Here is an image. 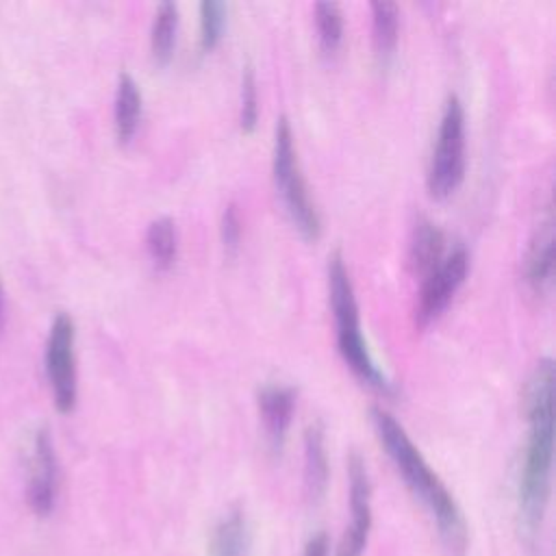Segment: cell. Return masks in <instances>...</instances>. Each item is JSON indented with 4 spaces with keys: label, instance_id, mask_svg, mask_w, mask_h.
Returning <instances> with one entry per match:
<instances>
[{
    "label": "cell",
    "instance_id": "obj_1",
    "mask_svg": "<svg viewBox=\"0 0 556 556\" xmlns=\"http://www.w3.org/2000/svg\"><path fill=\"white\" fill-rule=\"evenodd\" d=\"M554 363L541 358L526 384L528 434L517 480V510L526 534H536L543 523L552 489V456H554Z\"/></svg>",
    "mask_w": 556,
    "mask_h": 556
},
{
    "label": "cell",
    "instance_id": "obj_17",
    "mask_svg": "<svg viewBox=\"0 0 556 556\" xmlns=\"http://www.w3.org/2000/svg\"><path fill=\"white\" fill-rule=\"evenodd\" d=\"M180 13L176 2H161L150 26V50L159 63H165L176 46Z\"/></svg>",
    "mask_w": 556,
    "mask_h": 556
},
{
    "label": "cell",
    "instance_id": "obj_11",
    "mask_svg": "<svg viewBox=\"0 0 556 556\" xmlns=\"http://www.w3.org/2000/svg\"><path fill=\"white\" fill-rule=\"evenodd\" d=\"M298 391L289 384H263L256 393V406L269 441L280 447L295 413Z\"/></svg>",
    "mask_w": 556,
    "mask_h": 556
},
{
    "label": "cell",
    "instance_id": "obj_19",
    "mask_svg": "<svg viewBox=\"0 0 556 556\" xmlns=\"http://www.w3.org/2000/svg\"><path fill=\"white\" fill-rule=\"evenodd\" d=\"M319 46L326 54L337 52L343 41V11L337 2H317L313 9Z\"/></svg>",
    "mask_w": 556,
    "mask_h": 556
},
{
    "label": "cell",
    "instance_id": "obj_16",
    "mask_svg": "<svg viewBox=\"0 0 556 556\" xmlns=\"http://www.w3.org/2000/svg\"><path fill=\"white\" fill-rule=\"evenodd\" d=\"M146 250L152 265L161 271H167L178 256V230L172 217L163 215L148 224L146 230Z\"/></svg>",
    "mask_w": 556,
    "mask_h": 556
},
{
    "label": "cell",
    "instance_id": "obj_5",
    "mask_svg": "<svg viewBox=\"0 0 556 556\" xmlns=\"http://www.w3.org/2000/svg\"><path fill=\"white\" fill-rule=\"evenodd\" d=\"M465 176V109L458 96H447L437 143L430 156L426 185L432 198L443 200L452 195Z\"/></svg>",
    "mask_w": 556,
    "mask_h": 556
},
{
    "label": "cell",
    "instance_id": "obj_7",
    "mask_svg": "<svg viewBox=\"0 0 556 556\" xmlns=\"http://www.w3.org/2000/svg\"><path fill=\"white\" fill-rule=\"evenodd\" d=\"M469 271V252L463 245H456L445 258L421 278L419 300L415 308V324L428 326L434 321L452 302Z\"/></svg>",
    "mask_w": 556,
    "mask_h": 556
},
{
    "label": "cell",
    "instance_id": "obj_10",
    "mask_svg": "<svg viewBox=\"0 0 556 556\" xmlns=\"http://www.w3.org/2000/svg\"><path fill=\"white\" fill-rule=\"evenodd\" d=\"M552 276H554V215H552V202H547L543 217L539 219L526 252L523 280L534 293L543 295L552 287Z\"/></svg>",
    "mask_w": 556,
    "mask_h": 556
},
{
    "label": "cell",
    "instance_id": "obj_2",
    "mask_svg": "<svg viewBox=\"0 0 556 556\" xmlns=\"http://www.w3.org/2000/svg\"><path fill=\"white\" fill-rule=\"evenodd\" d=\"M371 424L374 430L387 450L391 463L395 465L397 473L402 476L404 484L410 489V493L430 510L432 519L439 526V532L452 545L454 549L465 547L467 530L463 513L450 493V489L443 484V480L434 473V469L428 465L419 447L410 441L402 424L384 408L374 406L371 408Z\"/></svg>",
    "mask_w": 556,
    "mask_h": 556
},
{
    "label": "cell",
    "instance_id": "obj_18",
    "mask_svg": "<svg viewBox=\"0 0 556 556\" xmlns=\"http://www.w3.org/2000/svg\"><path fill=\"white\" fill-rule=\"evenodd\" d=\"M371 11V41L376 54L387 59L393 54L397 46V30H400V9L395 2L378 0L369 4Z\"/></svg>",
    "mask_w": 556,
    "mask_h": 556
},
{
    "label": "cell",
    "instance_id": "obj_23",
    "mask_svg": "<svg viewBox=\"0 0 556 556\" xmlns=\"http://www.w3.org/2000/svg\"><path fill=\"white\" fill-rule=\"evenodd\" d=\"M302 556H330V543H328L326 532H315V534L306 541Z\"/></svg>",
    "mask_w": 556,
    "mask_h": 556
},
{
    "label": "cell",
    "instance_id": "obj_9",
    "mask_svg": "<svg viewBox=\"0 0 556 556\" xmlns=\"http://www.w3.org/2000/svg\"><path fill=\"white\" fill-rule=\"evenodd\" d=\"M350 526L343 532L337 556H363L371 530V482L365 460L352 452L348 460Z\"/></svg>",
    "mask_w": 556,
    "mask_h": 556
},
{
    "label": "cell",
    "instance_id": "obj_14",
    "mask_svg": "<svg viewBox=\"0 0 556 556\" xmlns=\"http://www.w3.org/2000/svg\"><path fill=\"white\" fill-rule=\"evenodd\" d=\"M328 484V456L326 437L319 421L311 424L304 432V486L306 495L317 502L326 493Z\"/></svg>",
    "mask_w": 556,
    "mask_h": 556
},
{
    "label": "cell",
    "instance_id": "obj_13",
    "mask_svg": "<svg viewBox=\"0 0 556 556\" xmlns=\"http://www.w3.org/2000/svg\"><path fill=\"white\" fill-rule=\"evenodd\" d=\"M141 111H143L141 89L128 72H122L117 76L115 98H113V126L119 143H128L135 137L141 122Z\"/></svg>",
    "mask_w": 556,
    "mask_h": 556
},
{
    "label": "cell",
    "instance_id": "obj_3",
    "mask_svg": "<svg viewBox=\"0 0 556 556\" xmlns=\"http://www.w3.org/2000/svg\"><path fill=\"white\" fill-rule=\"evenodd\" d=\"M328 293H330V306L334 315V332H337V350L345 365L352 369V374L367 387L376 389L378 393L391 395L393 382L387 378V374L378 367L374 361L367 341L361 330V317H358V302L354 295V287L350 280V271L345 267V258L341 250H334L328 256Z\"/></svg>",
    "mask_w": 556,
    "mask_h": 556
},
{
    "label": "cell",
    "instance_id": "obj_12",
    "mask_svg": "<svg viewBox=\"0 0 556 556\" xmlns=\"http://www.w3.org/2000/svg\"><path fill=\"white\" fill-rule=\"evenodd\" d=\"M445 258V235L443 230L430 222L428 217L419 215L413 232H410V243H408V261L415 274L421 278L430 274L441 261Z\"/></svg>",
    "mask_w": 556,
    "mask_h": 556
},
{
    "label": "cell",
    "instance_id": "obj_20",
    "mask_svg": "<svg viewBox=\"0 0 556 556\" xmlns=\"http://www.w3.org/2000/svg\"><path fill=\"white\" fill-rule=\"evenodd\" d=\"M198 11H200V48L208 52L224 37V30L228 24V4L217 0H204L200 2Z\"/></svg>",
    "mask_w": 556,
    "mask_h": 556
},
{
    "label": "cell",
    "instance_id": "obj_22",
    "mask_svg": "<svg viewBox=\"0 0 556 556\" xmlns=\"http://www.w3.org/2000/svg\"><path fill=\"white\" fill-rule=\"evenodd\" d=\"M241 215H239V208L235 202L226 204L224 206V213H222V222H219V235H222V243H224V250L228 254H235L239 250V243H241Z\"/></svg>",
    "mask_w": 556,
    "mask_h": 556
},
{
    "label": "cell",
    "instance_id": "obj_15",
    "mask_svg": "<svg viewBox=\"0 0 556 556\" xmlns=\"http://www.w3.org/2000/svg\"><path fill=\"white\" fill-rule=\"evenodd\" d=\"M248 547V519L241 508H230L213 528L208 556H243Z\"/></svg>",
    "mask_w": 556,
    "mask_h": 556
},
{
    "label": "cell",
    "instance_id": "obj_24",
    "mask_svg": "<svg viewBox=\"0 0 556 556\" xmlns=\"http://www.w3.org/2000/svg\"><path fill=\"white\" fill-rule=\"evenodd\" d=\"M7 326V300H4V287H2V280H0V334Z\"/></svg>",
    "mask_w": 556,
    "mask_h": 556
},
{
    "label": "cell",
    "instance_id": "obj_4",
    "mask_svg": "<svg viewBox=\"0 0 556 556\" xmlns=\"http://www.w3.org/2000/svg\"><path fill=\"white\" fill-rule=\"evenodd\" d=\"M271 174L276 191L295 224V228L311 241L321 235V217L311 198L308 185L304 180L298 150L293 141V130L287 115H280L274 130V152H271Z\"/></svg>",
    "mask_w": 556,
    "mask_h": 556
},
{
    "label": "cell",
    "instance_id": "obj_8",
    "mask_svg": "<svg viewBox=\"0 0 556 556\" xmlns=\"http://www.w3.org/2000/svg\"><path fill=\"white\" fill-rule=\"evenodd\" d=\"M59 495V460L54 441L48 428H39L33 434L28 456V506L37 517H48L56 506Z\"/></svg>",
    "mask_w": 556,
    "mask_h": 556
},
{
    "label": "cell",
    "instance_id": "obj_21",
    "mask_svg": "<svg viewBox=\"0 0 556 556\" xmlns=\"http://www.w3.org/2000/svg\"><path fill=\"white\" fill-rule=\"evenodd\" d=\"M258 122V91L256 74L248 63L241 72V104H239V126L243 132H252Z\"/></svg>",
    "mask_w": 556,
    "mask_h": 556
},
{
    "label": "cell",
    "instance_id": "obj_6",
    "mask_svg": "<svg viewBox=\"0 0 556 556\" xmlns=\"http://www.w3.org/2000/svg\"><path fill=\"white\" fill-rule=\"evenodd\" d=\"M46 376L59 413H72L78 400L76 326L70 313H56L46 339Z\"/></svg>",
    "mask_w": 556,
    "mask_h": 556
}]
</instances>
